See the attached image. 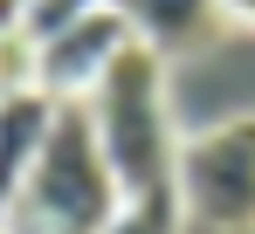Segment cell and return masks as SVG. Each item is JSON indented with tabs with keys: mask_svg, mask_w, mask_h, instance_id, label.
<instances>
[{
	"mask_svg": "<svg viewBox=\"0 0 255 234\" xmlns=\"http://www.w3.org/2000/svg\"><path fill=\"white\" fill-rule=\"evenodd\" d=\"M97 145L111 158L125 200H179V131H172V104H166V55L131 41L111 62V76L83 97Z\"/></svg>",
	"mask_w": 255,
	"mask_h": 234,
	"instance_id": "1",
	"label": "cell"
},
{
	"mask_svg": "<svg viewBox=\"0 0 255 234\" xmlns=\"http://www.w3.org/2000/svg\"><path fill=\"white\" fill-rule=\"evenodd\" d=\"M118 214H125V186L97 145L90 111L55 104V124H48L14 207L0 214V228L7 234H104Z\"/></svg>",
	"mask_w": 255,
	"mask_h": 234,
	"instance_id": "2",
	"label": "cell"
},
{
	"mask_svg": "<svg viewBox=\"0 0 255 234\" xmlns=\"http://www.w3.org/2000/svg\"><path fill=\"white\" fill-rule=\"evenodd\" d=\"M179 214L214 234L255 228V117L207 124L179 145Z\"/></svg>",
	"mask_w": 255,
	"mask_h": 234,
	"instance_id": "3",
	"label": "cell"
},
{
	"mask_svg": "<svg viewBox=\"0 0 255 234\" xmlns=\"http://www.w3.org/2000/svg\"><path fill=\"white\" fill-rule=\"evenodd\" d=\"M131 21L118 14V7H97V14H83L76 28H62V35L35 41V90L42 97H55V104H83L97 83L111 76V62L131 48Z\"/></svg>",
	"mask_w": 255,
	"mask_h": 234,
	"instance_id": "4",
	"label": "cell"
},
{
	"mask_svg": "<svg viewBox=\"0 0 255 234\" xmlns=\"http://www.w3.org/2000/svg\"><path fill=\"white\" fill-rule=\"evenodd\" d=\"M104 7H118L131 21V35L145 41V48H159V55H193V48H207L214 28H221V14H214V0H104Z\"/></svg>",
	"mask_w": 255,
	"mask_h": 234,
	"instance_id": "5",
	"label": "cell"
},
{
	"mask_svg": "<svg viewBox=\"0 0 255 234\" xmlns=\"http://www.w3.org/2000/svg\"><path fill=\"white\" fill-rule=\"evenodd\" d=\"M48 124H55V97H42V90L0 104V214L14 207V193H21V179H28V165H35V152L48 138Z\"/></svg>",
	"mask_w": 255,
	"mask_h": 234,
	"instance_id": "6",
	"label": "cell"
},
{
	"mask_svg": "<svg viewBox=\"0 0 255 234\" xmlns=\"http://www.w3.org/2000/svg\"><path fill=\"white\" fill-rule=\"evenodd\" d=\"M179 228H186L179 200H125V214H118L104 234H179Z\"/></svg>",
	"mask_w": 255,
	"mask_h": 234,
	"instance_id": "7",
	"label": "cell"
},
{
	"mask_svg": "<svg viewBox=\"0 0 255 234\" xmlns=\"http://www.w3.org/2000/svg\"><path fill=\"white\" fill-rule=\"evenodd\" d=\"M35 90V41L28 35H0V104Z\"/></svg>",
	"mask_w": 255,
	"mask_h": 234,
	"instance_id": "8",
	"label": "cell"
},
{
	"mask_svg": "<svg viewBox=\"0 0 255 234\" xmlns=\"http://www.w3.org/2000/svg\"><path fill=\"white\" fill-rule=\"evenodd\" d=\"M104 0H28V41H48L62 28H76L83 14H97Z\"/></svg>",
	"mask_w": 255,
	"mask_h": 234,
	"instance_id": "9",
	"label": "cell"
},
{
	"mask_svg": "<svg viewBox=\"0 0 255 234\" xmlns=\"http://www.w3.org/2000/svg\"><path fill=\"white\" fill-rule=\"evenodd\" d=\"M221 28H255V0H214Z\"/></svg>",
	"mask_w": 255,
	"mask_h": 234,
	"instance_id": "10",
	"label": "cell"
},
{
	"mask_svg": "<svg viewBox=\"0 0 255 234\" xmlns=\"http://www.w3.org/2000/svg\"><path fill=\"white\" fill-rule=\"evenodd\" d=\"M0 35H28V0H0Z\"/></svg>",
	"mask_w": 255,
	"mask_h": 234,
	"instance_id": "11",
	"label": "cell"
},
{
	"mask_svg": "<svg viewBox=\"0 0 255 234\" xmlns=\"http://www.w3.org/2000/svg\"><path fill=\"white\" fill-rule=\"evenodd\" d=\"M0 234H7V228H0Z\"/></svg>",
	"mask_w": 255,
	"mask_h": 234,
	"instance_id": "12",
	"label": "cell"
}]
</instances>
